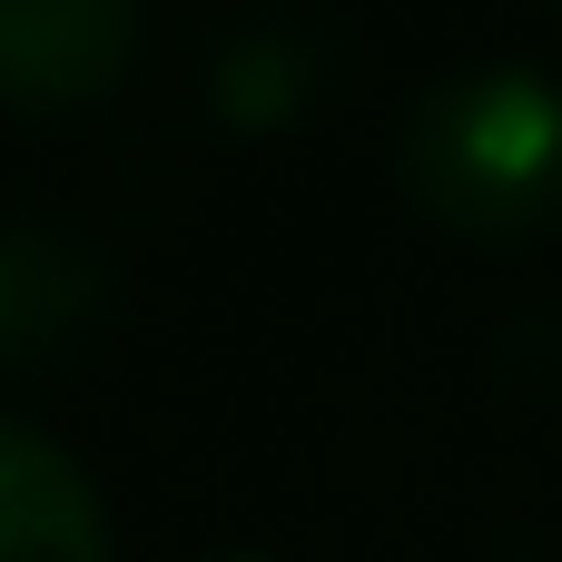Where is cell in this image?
<instances>
[{"instance_id":"5","label":"cell","mask_w":562,"mask_h":562,"mask_svg":"<svg viewBox=\"0 0 562 562\" xmlns=\"http://www.w3.org/2000/svg\"><path fill=\"white\" fill-rule=\"evenodd\" d=\"M217 109L227 119H286L296 99H306V49L286 40V30H247V40H227L217 49Z\"/></svg>"},{"instance_id":"1","label":"cell","mask_w":562,"mask_h":562,"mask_svg":"<svg viewBox=\"0 0 562 562\" xmlns=\"http://www.w3.org/2000/svg\"><path fill=\"white\" fill-rule=\"evenodd\" d=\"M405 198L474 237V247H533L562 227V69L543 59H454L415 89L395 128Z\"/></svg>"},{"instance_id":"3","label":"cell","mask_w":562,"mask_h":562,"mask_svg":"<svg viewBox=\"0 0 562 562\" xmlns=\"http://www.w3.org/2000/svg\"><path fill=\"white\" fill-rule=\"evenodd\" d=\"M109 316V267L49 217H0V366H49Z\"/></svg>"},{"instance_id":"4","label":"cell","mask_w":562,"mask_h":562,"mask_svg":"<svg viewBox=\"0 0 562 562\" xmlns=\"http://www.w3.org/2000/svg\"><path fill=\"white\" fill-rule=\"evenodd\" d=\"M0 562H109V514L79 454L0 415Z\"/></svg>"},{"instance_id":"6","label":"cell","mask_w":562,"mask_h":562,"mask_svg":"<svg viewBox=\"0 0 562 562\" xmlns=\"http://www.w3.org/2000/svg\"><path fill=\"white\" fill-rule=\"evenodd\" d=\"M207 562H277V553H207Z\"/></svg>"},{"instance_id":"2","label":"cell","mask_w":562,"mask_h":562,"mask_svg":"<svg viewBox=\"0 0 562 562\" xmlns=\"http://www.w3.org/2000/svg\"><path fill=\"white\" fill-rule=\"evenodd\" d=\"M148 49L128 0H0V109H89Z\"/></svg>"}]
</instances>
